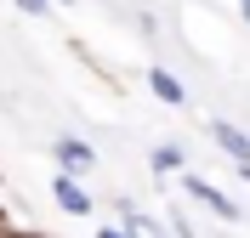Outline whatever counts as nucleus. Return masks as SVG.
<instances>
[{"label":"nucleus","instance_id":"f257e3e1","mask_svg":"<svg viewBox=\"0 0 250 238\" xmlns=\"http://www.w3.org/2000/svg\"><path fill=\"white\" fill-rule=\"evenodd\" d=\"M176 187H182V199H188V204L210 210V216H216L222 227H233L239 216H245V210H239L233 199H228V193H222L216 182H210V176H193V170H182V176H176Z\"/></svg>","mask_w":250,"mask_h":238},{"label":"nucleus","instance_id":"f03ea898","mask_svg":"<svg viewBox=\"0 0 250 238\" xmlns=\"http://www.w3.org/2000/svg\"><path fill=\"white\" fill-rule=\"evenodd\" d=\"M205 130H210V142H216L222 153L233 159V176H239V182H250V130H239L233 119H210Z\"/></svg>","mask_w":250,"mask_h":238},{"label":"nucleus","instance_id":"7ed1b4c3","mask_svg":"<svg viewBox=\"0 0 250 238\" xmlns=\"http://www.w3.org/2000/svg\"><path fill=\"white\" fill-rule=\"evenodd\" d=\"M51 199H57V210H62V216H80V221L97 210V199L85 193V182H80L74 170H57V176H51Z\"/></svg>","mask_w":250,"mask_h":238},{"label":"nucleus","instance_id":"20e7f679","mask_svg":"<svg viewBox=\"0 0 250 238\" xmlns=\"http://www.w3.org/2000/svg\"><path fill=\"white\" fill-rule=\"evenodd\" d=\"M51 159H57V170H97V147L85 142V136H74V130H62V136H51Z\"/></svg>","mask_w":250,"mask_h":238},{"label":"nucleus","instance_id":"39448f33","mask_svg":"<svg viewBox=\"0 0 250 238\" xmlns=\"http://www.w3.org/2000/svg\"><path fill=\"white\" fill-rule=\"evenodd\" d=\"M148 91H154L159 102H165V108H182V102H188V85L171 74V68H159V63L148 68Z\"/></svg>","mask_w":250,"mask_h":238},{"label":"nucleus","instance_id":"423d86ee","mask_svg":"<svg viewBox=\"0 0 250 238\" xmlns=\"http://www.w3.org/2000/svg\"><path fill=\"white\" fill-rule=\"evenodd\" d=\"M125 227H131V238H176L171 221H165V216H148V210H131Z\"/></svg>","mask_w":250,"mask_h":238},{"label":"nucleus","instance_id":"0eeeda50","mask_svg":"<svg viewBox=\"0 0 250 238\" xmlns=\"http://www.w3.org/2000/svg\"><path fill=\"white\" fill-rule=\"evenodd\" d=\"M148 165H154V176H182V170H188V153H182L176 142H159L154 153H148Z\"/></svg>","mask_w":250,"mask_h":238},{"label":"nucleus","instance_id":"6e6552de","mask_svg":"<svg viewBox=\"0 0 250 238\" xmlns=\"http://www.w3.org/2000/svg\"><path fill=\"white\" fill-rule=\"evenodd\" d=\"M165 221H171V233H176V238H205L199 227H193V221L182 216V210H165Z\"/></svg>","mask_w":250,"mask_h":238},{"label":"nucleus","instance_id":"1a4fd4ad","mask_svg":"<svg viewBox=\"0 0 250 238\" xmlns=\"http://www.w3.org/2000/svg\"><path fill=\"white\" fill-rule=\"evenodd\" d=\"M0 238H29V221H12L6 204H0Z\"/></svg>","mask_w":250,"mask_h":238},{"label":"nucleus","instance_id":"9d476101","mask_svg":"<svg viewBox=\"0 0 250 238\" xmlns=\"http://www.w3.org/2000/svg\"><path fill=\"white\" fill-rule=\"evenodd\" d=\"M12 6H17L23 17H46V12H51V0H12Z\"/></svg>","mask_w":250,"mask_h":238},{"label":"nucleus","instance_id":"9b49d317","mask_svg":"<svg viewBox=\"0 0 250 238\" xmlns=\"http://www.w3.org/2000/svg\"><path fill=\"white\" fill-rule=\"evenodd\" d=\"M97 238H131V227H125V221H103V227H97Z\"/></svg>","mask_w":250,"mask_h":238},{"label":"nucleus","instance_id":"f8f14e48","mask_svg":"<svg viewBox=\"0 0 250 238\" xmlns=\"http://www.w3.org/2000/svg\"><path fill=\"white\" fill-rule=\"evenodd\" d=\"M239 17H245V23H250V0H239Z\"/></svg>","mask_w":250,"mask_h":238},{"label":"nucleus","instance_id":"ddd939ff","mask_svg":"<svg viewBox=\"0 0 250 238\" xmlns=\"http://www.w3.org/2000/svg\"><path fill=\"white\" fill-rule=\"evenodd\" d=\"M51 6H68V0H51Z\"/></svg>","mask_w":250,"mask_h":238},{"label":"nucleus","instance_id":"4468645a","mask_svg":"<svg viewBox=\"0 0 250 238\" xmlns=\"http://www.w3.org/2000/svg\"><path fill=\"white\" fill-rule=\"evenodd\" d=\"M29 238H40V233H29Z\"/></svg>","mask_w":250,"mask_h":238}]
</instances>
